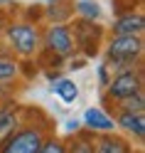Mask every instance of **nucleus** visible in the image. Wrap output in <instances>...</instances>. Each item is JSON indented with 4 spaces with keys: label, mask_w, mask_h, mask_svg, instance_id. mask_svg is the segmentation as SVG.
Instances as JSON below:
<instances>
[{
    "label": "nucleus",
    "mask_w": 145,
    "mask_h": 153,
    "mask_svg": "<svg viewBox=\"0 0 145 153\" xmlns=\"http://www.w3.org/2000/svg\"><path fill=\"white\" fill-rule=\"evenodd\" d=\"M143 54V35H113L106 45V64L111 74L135 69Z\"/></svg>",
    "instance_id": "nucleus-1"
},
{
    "label": "nucleus",
    "mask_w": 145,
    "mask_h": 153,
    "mask_svg": "<svg viewBox=\"0 0 145 153\" xmlns=\"http://www.w3.org/2000/svg\"><path fill=\"white\" fill-rule=\"evenodd\" d=\"M5 42L17 57H35L42 47V32L32 22H10L5 27Z\"/></svg>",
    "instance_id": "nucleus-2"
},
{
    "label": "nucleus",
    "mask_w": 145,
    "mask_h": 153,
    "mask_svg": "<svg viewBox=\"0 0 145 153\" xmlns=\"http://www.w3.org/2000/svg\"><path fill=\"white\" fill-rule=\"evenodd\" d=\"M44 138L47 136L40 126H20L0 141V153H37Z\"/></svg>",
    "instance_id": "nucleus-3"
},
{
    "label": "nucleus",
    "mask_w": 145,
    "mask_h": 153,
    "mask_svg": "<svg viewBox=\"0 0 145 153\" xmlns=\"http://www.w3.org/2000/svg\"><path fill=\"white\" fill-rule=\"evenodd\" d=\"M138 91H143V74L138 69L116 72V74H111V82L106 84V97L111 101H121Z\"/></svg>",
    "instance_id": "nucleus-4"
},
{
    "label": "nucleus",
    "mask_w": 145,
    "mask_h": 153,
    "mask_svg": "<svg viewBox=\"0 0 145 153\" xmlns=\"http://www.w3.org/2000/svg\"><path fill=\"white\" fill-rule=\"evenodd\" d=\"M42 45L57 57H69L76 50V42H74V35H71V27L64 25V22H52L47 30L42 32Z\"/></svg>",
    "instance_id": "nucleus-5"
},
{
    "label": "nucleus",
    "mask_w": 145,
    "mask_h": 153,
    "mask_svg": "<svg viewBox=\"0 0 145 153\" xmlns=\"http://www.w3.org/2000/svg\"><path fill=\"white\" fill-rule=\"evenodd\" d=\"M74 42L76 47H86V54L96 52V47H99V40H101V27L96 20H79L74 25Z\"/></svg>",
    "instance_id": "nucleus-6"
},
{
    "label": "nucleus",
    "mask_w": 145,
    "mask_h": 153,
    "mask_svg": "<svg viewBox=\"0 0 145 153\" xmlns=\"http://www.w3.org/2000/svg\"><path fill=\"white\" fill-rule=\"evenodd\" d=\"M113 35H143L145 32V17L140 13H123L113 20L111 25Z\"/></svg>",
    "instance_id": "nucleus-7"
},
{
    "label": "nucleus",
    "mask_w": 145,
    "mask_h": 153,
    "mask_svg": "<svg viewBox=\"0 0 145 153\" xmlns=\"http://www.w3.org/2000/svg\"><path fill=\"white\" fill-rule=\"evenodd\" d=\"M113 121H116V126H121L125 133H130L135 141H143V138H145V114L118 111Z\"/></svg>",
    "instance_id": "nucleus-8"
},
{
    "label": "nucleus",
    "mask_w": 145,
    "mask_h": 153,
    "mask_svg": "<svg viewBox=\"0 0 145 153\" xmlns=\"http://www.w3.org/2000/svg\"><path fill=\"white\" fill-rule=\"evenodd\" d=\"M84 126L93 131V133H111L116 128V121L113 116H108L103 109L99 106H91V109H86L84 111Z\"/></svg>",
    "instance_id": "nucleus-9"
},
{
    "label": "nucleus",
    "mask_w": 145,
    "mask_h": 153,
    "mask_svg": "<svg viewBox=\"0 0 145 153\" xmlns=\"http://www.w3.org/2000/svg\"><path fill=\"white\" fill-rule=\"evenodd\" d=\"M96 153H133V146L128 138L118 136V133H101L99 138L93 141Z\"/></svg>",
    "instance_id": "nucleus-10"
},
{
    "label": "nucleus",
    "mask_w": 145,
    "mask_h": 153,
    "mask_svg": "<svg viewBox=\"0 0 145 153\" xmlns=\"http://www.w3.org/2000/svg\"><path fill=\"white\" fill-rule=\"evenodd\" d=\"M17 119H20L17 106H13V104L0 106V141H5V138L17 128Z\"/></svg>",
    "instance_id": "nucleus-11"
},
{
    "label": "nucleus",
    "mask_w": 145,
    "mask_h": 153,
    "mask_svg": "<svg viewBox=\"0 0 145 153\" xmlns=\"http://www.w3.org/2000/svg\"><path fill=\"white\" fill-rule=\"evenodd\" d=\"M52 91H54L64 104H74L76 99H79V87H76V82H74V79H66V76H62L59 82L52 84Z\"/></svg>",
    "instance_id": "nucleus-12"
},
{
    "label": "nucleus",
    "mask_w": 145,
    "mask_h": 153,
    "mask_svg": "<svg viewBox=\"0 0 145 153\" xmlns=\"http://www.w3.org/2000/svg\"><path fill=\"white\" fill-rule=\"evenodd\" d=\"M17 74H20V64H17V59L10 57V54H3V52H0V84L15 82Z\"/></svg>",
    "instance_id": "nucleus-13"
},
{
    "label": "nucleus",
    "mask_w": 145,
    "mask_h": 153,
    "mask_svg": "<svg viewBox=\"0 0 145 153\" xmlns=\"http://www.w3.org/2000/svg\"><path fill=\"white\" fill-rule=\"evenodd\" d=\"M74 13L79 15V20H99L101 17V5L96 0H76Z\"/></svg>",
    "instance_id": "nucleus-14"
},
{
    "label": "nucleus",
    "mask_w": 145,
    "mask_h": 153,
    "mask_svg": "<svg viewBox=\"0 0 145 153\" xmlns=\"http://www.w3.org/2000/svg\"><path fill=\"white\" fill-rule=\"evenodd\" d=\"M118 109L121 111H133V114H145V94L138 91V94H130L118 101Z\"/></svg>",
    "instance_id": "nucleus-15"
},
{
    "label": "nucleus",
    "mask_w": 145,
    "mask_h": 153,
    "mask_svg": "<svg viewBox=\"0 0 145 153\" xmlns=\"http://www.w3.org/2000/svg\"><path fill=\"white\" fill-rule=\"evenodd\" d=\"M66 153H96L93 138H89V136H76L69 146H66Z\"/></svg>",
    "instance_id": "nucleus-16"
},
{
    "label": "nucleus",
    "mask_w": 145,
    "mask_h": 153,
    "mask_svg": "<svg viewBox=\"0 0 145 153\" xmlns=\"http://www.w3.org/2000/svg\"><path fill=\"white\" fill-rule=\"evenodd\" d=\"M37 153H66V146L59 138H44Z\"/></svg>",
    "instance_id": "nucleus-17"
},
{
    "label": "nucleus",
    "mask_w": 145,
    "mask_h": 153,
    "mask_svg": "<svg viewBox=\"0 0 145 153\" xmlns=\"http://www.w3.org/2000/svg\"><path fill=\"white\" fill-rule=\"evenodd\" d=\"M111 82V69H108V64H101L99 67V84H101V87H106V84H108Z\"/></svg>",
    "instance_id": "nucleus-18"
},
{
    "label": "nucleus",
    "mask_w": 145,
    "mask_h": 153,
    "mask_svg": "<svg viewBox=\"0 0 145 153\" xmlns=\"http://www.w3.org/2000/svg\"><path fill=\"white\" fill-rule=\"evenodd\" d=\"M79 128V121H66V131H76Z\"/></svg>",
    "instance_id": "nucleus-19"
},
{
    "label": "nucleus",
    "mask_w": 145,
    "mask_h": 153,
    "mask_svg": "<svg viewBox=\"0 0 145 153\" xmlns=\"http://www.w3.org/2000/svg\"><path fill=\"white\" fill-rule=\"evenodd\" d=\"M5 3H7V0H0V5H5Z\"/></svg>",
    "instance_id": "nucleus-20"
},
{
    "label": "nucleus",
    "mask_w": 145,
    "mask_h": 153,
    "mask_svg": "<svg viewBox=\"0 0 145 153\" xmlns=\"http://www.w3.org/2000/svg\"><path fill=\"white\" fill-rule=\"evenodd\" d=\"M0 99H3V91H0Z\"/></svg>",
    "instance_id": "nucleus-21"
}]
</instances>
